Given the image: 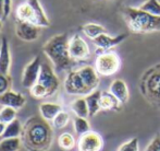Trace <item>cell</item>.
<instances>
[{
    "label": "cell",
    "mask_w": 160,
    "mask_h": 151,
    "mask_svg": "<svg viewBox=\"0 0 160 151\" xmlns=\"http://www.w3.org/2000/svg\"><path fill=\"white\" fill-rule=\"evenodd\" d=\"M78 71L80 73V76L82 77L85 85L87 87V89L89 90L91 93L97 90L100 80H99V76L96 68H94L92 66H84L82 68L78 69Z\"/></svg>",
    "instance_id": "cell-14"
},
{
    "label": "cell",
    "mask_w": 160,
    "mask_h": 151,
    "mask_svg": "<svg viewBox=\"0 0 160 151\" xmlns=\"http://www.w3.org/2000/svg\"><path fill=\"white\" fill-rule=\"evenodd\" d=\"M69 121H70L69 113H67V112H64V111H61L55 118H53V121H51V123H52L53 128H56V129H62V128L67 127Z\"/></svg>",
    "instance_id": "cell-30"
},
{
    "label": "cell",
    "mask_w": 160,
    "mask_h": 151,
    "mask_svg": "<svg viewBox=\"0 0 160 151\" xmlns=\"http://www.w3.org/2000/svg\"><path fill=\"white\" fill-rule=\"evenodd\" d=\"M145 151H160V135H157L150 143L147 146Z\"/></svg>",
    "instance_id": "cell-34"
},
{
    "label": "cell",
    "mask_w": 160,
    "mask_h": 151,
    "mask_svg": "<svg viewBox=\"0 0 160 151\" xmlns=\"http://www.w3.org/2000/svg\"><path fill=\"white\" fill-rule=\"evenodd\" d=\"M102 146L103 141L100 135L91 130L78 139V151H100Z\"/></svg>",
    "instance_id": "cell-12"
},
{
    "label": "cell",
    "mask_w": 160,
    "mask_h": 151,
    "mask_svg": "<svg viewBox=\"0 0 160 151\" xmlns=\"http://www.w3.org/2000/svg\"><path fill=\"white\" fill-rule=\"evenodd\" d=\"M17 111L18 110L13 109V107L1 106V109H0V121L6 124L13 121L14 119H17Z\"/></svg>",
    "instance_id": "cell-29"
},
{
    "label": "cell",
    "mask_w": 160,
    "mask_h": 151,
    "mask_svg": "<svg viewBox=\"0 0 160 151\" xmlns=\"http://www.w3.org/2000/svg\"><path fill=\"white\" fill-rule=\"evenodd\" d=\"M2 13H3V0H0V18L2 19Z\"/></svg>",
    "instance_id": "cell-37"
},
{
    "label": "cell",
    "mask_w": 160,
    "mask_h": 151,
    "mask_svg": "<svg viewBox=\"0 0 160 151\" xmlns=\"http://www.w3.org/2000/svg\"><path fill=\"white\" fill-rule=\"evenodd\" d=\"M12 0H3V13H2V20H6L10 15L12 10Z\"/></svg>",
    "instance_id": "cell-35"
},
{
    "label": "cell",
    "mask_w": 160,
    "mask_h": 151,
    "mask_svg": "<svg viewBox=\"0 0 160 151\" xmlns=\"http://www.w3.org/2000/svg\"><path fill=\"white\" fill-rule=\"evenodd\" d=\"M42 62L40 60V56H36L24 67L21 79V83L24 88L31 89L38 81L40 69H42Z\"/></svg>",
    "instance_id": "cell-8"
},
{
    "label": "cell",
    "mask_w": 160,
    "mask_h": 151,
    "mask_svg": "<svg viewBox=\"0 0 160 151\" xmlns=\"http://www.w3.org/2000/svg\"><path fill=\"white\" fill-rule=\"evenodd\" d=\"M22 132H23V125L17 118L13 121H11V123L7 124L3 138H18V137H22Z\"/></svg>",
    "instance_id": "cell-24"
},
{
    "label": "cell",
    "mask_w": 160,
    "mask_h": 151,
    "mask_svg": "<svg viewBox=\"0 0 160 151\" xmlns=\"http://www.w3.org/2000/svg\"><path fill=\"white\" fill-rule=\"evenodd\" d=\"M141 10L149 13L155 17H160V2L159 0H146L138 7Z\"/></svg>",
    "instance_id": "cell-27"
},
{
    "label": "cell",
    "mask_w": 160,
    "mask_h": 151,
    "mask_svg": "<svg viewBox=\"0 0 160 151\" xmlns=\"http://www.w3.org/2000/svg\"><path fill=\"white\" fill-rule=\"evenodd\" d=\"M37 82L46 88L48 98L57 93L60 87V81L55 71V68L47 62L42 64V69H40L39 78H38Z\"/></svg>",
    "instance_id": "cell-6"
},
{
    "label": "cell",
    "mask_w": 160,
    "mask_h": 151,
    "mask_svg": "<svg viewBox=\"0 0 160 151\" xmlns=\"http://www.w3.org/2000/svg\"><path fill=\"white\" fill-rule=\"evenodd\" d=\"M109 92L121 104H125L130 99L128 84L122 79H114L109 87Z\"/></svg>",
    "instance_id": "cell-15"
},
{
    "label": "cell",
    "mask_w": 160,
    "mask_h": 151,
    "mask_svg": "<svg viewBox=\"0 0 160 151\" xmlns=\"http://www.w3.org/2000/svg\"><path fill=\"white\" fill-rule=\"evenodd\" d=\"M128 36V34H119L117 36H111L108 33H103V34H100L99 36H97L95 40H93V42L97 47V51H100L99 54H102L105 51H110L113 47L118 46L123 40H127Z\"/></svg>",
    "instance_id": "cell-11"
},
{
    "label": "cell",
    "mask_w": 160,
    "mask_h": 151,
    "mask_svg": "<svg viewBox=\"0 0 160 151\" xmlns=\"http://www.w3.org/2000/svg\"><path fill=\"white\" fill-rule=\"evenodd\" d=\"M69 53L73 60L87 59L91 55L88 44L78 34L73 35L69 40Z\"/></svg>",
    "instance_id": "cell-9"
},
{
    "label": "cell",
    "mask_w": 160,
    "mask_h": 151,
    "mask_svg": "<svg viewBox=\"0 0 160 151\" xmlns=\"http://www.w3.org/2000/svg\"><path fill=\"white\" fill-rule=\"evenodd\" d=\"M58 145L63 150H71L75 147V139H74L73 135L70 132H63L59 136Z\"/></svg>",
    "instance_id": "cell-28"
},
{
    "label": "cell",
    "mask_w": 160,
    "mask_h": 151,
    "mask_svg": "<svg viewBox=\"0 0 160 151\" xmlns=\"http://www.w3.org/2000/svg\"><path fill=\"white\" fill-rule=\"evenodd\" d=\"M120 58L116 53L105 51L99 54L95 62V68L98 75L101 76H112L120 68Z\"/></svg>",
    "instance_id": "cell-5"
},
{
    "label": "cell",
    "mask_w": 160,
    "mask_h": 151,
    "mask_svg": "<svg viewBox=\"0 0 160 151\" xmlns=\"http://www.w3.org/2000/svg\"><path fill=\"white\" fill-rule=\"evenodd\" d=\"M82 31L85 35L91 40H95L97 36H99L100 34L103 33H107V30L103 25L98 23H93V22H89L86 23L82 26Z\"/></svg>",
    "instance_id": "cell-22"
},
{
    "label": "cell",
    "mask_w": 160,
    "mask_h": 151,
    "mask_svg": "<svg viewBox=\"0 0 160 151\" xmlns=\"http://www.w3.org/2000/svg\"><path fill=\"white\" fill-rule=\"evenodd\" d=\"M69 40L65 33H60L49 38L42 47L44 54L57 71L67 70L72 64L73 59L69 53Z\"/></svg>",
    "instance_id": "cell-2"
},
{
    "label": "cell",
    "mask_w": 160,
    "mask_h": 151,
    "mask_svg": "<svg viewBox=\"0 0 160 151\" xmlns=\"http://www.w3.org/2000/svg\"><path fill=\"white\" fill-rule=\"evenodd\" d=\"M62 111V106L58 103L44 102L39 105V114L45 121H52L53 118Z\"/></svg>",
    "instance_id": "cell-18"
},
{
    "label": "cell",
    "mask_w": 160,
    "mask_h": 151,
    "mask_svg": "<svg viewBox=\"0 0 160 151\" xmlns=\"http://www.w3.org/2000/svg\"><path fill=\"white\" fill-rule=\"evenodd\" d=\"M28 1L30 2L31 6L34 9V13H35V25L39 26L42 29L50 26V20L47 17L46 12H45L39 0H28Z\"/></svg>",
    "instance_id": "cell-17"
},
{
    "label": "cell",
    "mask_w": 160,
    "mask_h": 151,
    "mask_svg": "<svg viewBox=\"0 0 160 151\" xmlns=\"http://www.w3.org/2000/svg\"><path fill=\"white\" fill-rule=\"evenodd\" d=\"M25 103L26 98L21 92L9 90L3 94H0V105L1 106H9L15 110H20L25 105Z\"/></svg>",
    "instance_id": "cell-13"
},
{
    "label": "cell",
    "mask_w": 160,
    "mask_h": 151,
    "mask_svg": "<svg viewBox=\"0 0 160 151\" xmlns=\"http://www.w3.org/2000/svg\"><path fill=\"white\" fill-rule=\"evenodd\" d=\"M11 87H12V79L10 75L0 73V94H3L4 92L11 90Z\"/></svg>",
    "instance_id": "cell-32"
},
{
    "label": "cell",
    "mask_w": 160,
    "mask_h": 151,
    "mask_svg": "<svg viewBox=\"0 0 160 151\" xmlns=\"http://www.w3.org/2000/svg\"><path fill=\"white\" fill-rule=\"evenodd\" d=\"M6 128H7V124L0 121V137H3L4 132H6Z\"/></svg>",
    "instance_id": "cell-36"
},
{
    "label": "cell",
    "mask_w": 160,
    "mask_h": 151,
    "mask_svg": "<svg viewBox=\"0 0 160 151\" xmlns=\"http://www.w3.org/2000/svg\"><path fill=\"white\" fill-rule=\"evenodd\" d=\"M15 15H17V20L24 21V22H30V23L35 24L34 9L28 1H25L18 6L17 10H15Z\"/></svg>",
    "instance_id": "cell-19"
},
{
    "label": "cell",
    "mask_w": 160,
    "mask_h": 151,
    "mask_svg": "<svg viewBox=\"0 0 160 151\" xmlns=\"http://www.w3.org/2000/svg\"><path fill=\"white\" fill-rule=\"evenodd\" d=\"M70 107H71L72 112L75 114V116L84 117V118H87L89 116L88 105H87L85 96H78V99L72 101Z\"/></svg>",
    "instance_id": "cell-20"
},
{
    "label": "cell",
    "mask_w": 160,
    "mask_h": 151,
    "mask_svg": "<svg viewBox=\"0 0 160 151\" xmlns=\"http://www.w3.org/2000/svg\"><path fill=\"white\" fill-rule=\"evenodd\" d=\"M73 127L76 134L82 136V135L86 134L91 130V124L87 121V118L75 116L73 119Z\"/></svg>",
    "instance_id": "cell-26"
},
{
    "label": "cell",
    "mask_w": 160,
    "mask_h": 151,
    "mask_svg": "<svg viewBox=\"0 0 160 151\" xmlns=\"http://www.w3.org/2000/svg\"><path fill=\"white\" fill-rule=\"evenodd\" d=\"M0 109H1V105H0Z\"/></svg>",
    "instance_id": "cell-39"
},
{
    "label": "cell",
    "mask_w": 160,
    "mask_h": 151,
    "mask_svg": "<svg viewBox=\"0 0 160 151\" xmlns=\"http://www.w3.org/2000/svg\"><path fill=\"white\" fill-rule=\"evenodd\" d=\"M121 103L112 95L110 92H102L100 98V107L105 111H110V110L119 109Z\"/></svg>",
    "instance_id": "cell-23"
},
{
    "label": "cell",
    "mask_w": 160,
    "mask_h": 151,
    "mask_svg": "<svg viewBox=\"0 0 160 151\" xmlns=\"http://www.w3.org/2000/svg\"><path fill=\"white\" fill-rule=\"evenodd\" d=\"M2 26H3V20L0 18V31L2 30Z\"/></svg>",
    "instance_id": "cell-38"
},
{
    "label": "cell",
    "mask_w": 160,
    "mask_h": 151,
    "mask_svg": "<svg viewBox=\"0 0 160 151\" xmlns=\"http://www.w3.org/2000/svg\"><path fill=\"white\" fill-rule=\"evenodd\" d=\"M11 68V51L9 40L6 36L0 40V73L10 75Z\"/></svg>",
    "instance_id": "cell-16"
},
{
    "label": "cell",
    "mask_w": 160,
    "mask_h": 151,
    "mask_svg": "<svg viewBox=\"0 0 160 151\" xmlns=\"http://www.w3.org/2000/svg\"><path fill=\"white\" fill-rule=\"evenodd\" d=\"M64 90L70 95L86 96L91 93L78 70H71L67 75L64 80Z\"/></svg>",
    "instance_id": "cell-7"
},
{
    "label": "cell",
    "mask_w": 160,
    "mask_h": 151,
    "mask_svg": "<svg viewBox=\"0 0 160 151\" xmlns=\"http://www.w3.org/2000/svg\"><path fill=\"white\" fill-rule=\"evenodd\" d=\"M42 28L30 22H24L17 20L15 23V34L20 40L24 42H34L40 35Z\"/></svg>",
    "instance_id": "cell-10"
},
{
    "label": "cell",
    "mask_w": 160,
    "mask_h": 151,
    "mask_svg": "<svg viewBox=\"0 0 160 151\" xmlns=\"http://www.w3.org/2000/svg\"><path fill=\"white\" fill-rule=\"evenodd\" d=\"M22 138H3L0 140V151H19L21 149Z\"/></svg>",
    "instance_id": "cell-25"
},
{
    "label": "cell",
    "mask_w": 160,
    "mask_h": 151,
    "mask_svg": "<svg viewBox=\"0 0 160 151\" xmlns=\"http://www.w3.org/2000/svg\"><path fill=\"white\" fill-rule=\"evenodd\" d=\"M101 93H102V92H101L100 90H95V91H93L92 93L87 94V95L85 96L87 105H88L89 116H95L96 114H98L99 111H101V107H100Z\"/></svg>",
    "instance_id": "cell-21"
},
{
    "label": "cell",
    "mask_w": 160,
    "mask_h": 151,
    "mask_svg": "<svg viewBox=\"0 0 160 151\" xmlns=\"http://www.w3.org/2000/svg\"><path fill=\"white\" fill-rule=\"evenodd\" d=\"M123 19L128 29L134 33H150L160 31V17H155L139 8L125 7Z\"/></svg>",
    "instance_id": "cell-3"
},
{
    "label": "cell",
    "mask_w": 160,
    "mask_h": 151,
    "mask_svg": "<svg viewBox=\"0 0 160 151\" xmlns=\"http://www.w3.org/2000/svg\"><path fill=\"white\" fill-rule=\"evenodd\" d=\"M22 143L30 151H48L53 139L52 125L42 116H32L23 125Z\"/></svg>",
    "instance_id": "cell-1"
},
{
    "label": "cell",
    "mask_w": 160,
    "mask_h": 151,
    "mask_svg": "<svg viewBox=\"0 0 160 151\" xmlns=\"http://www.w3.org/2000/svg\"><path fill=\"white\" fill-rule=\"evenodd\" d=\"M142 90L152 102L160 104V65L146 73L142 81Z\"/></svg>",
    "instance_id": "cell-4"
},
{
    "label": "cell",
    "mask_w": 160,
    "mask_h": 151,
    "mask_svg": "<svg viewBox=\"0 0 160 151\" xmlns=\"http://www.w3.org/2000/svg\"><path fill=\"white\" fill-rule=\"evenodd\" d=\"M118 151H139V145H138V139L132 138L127 143H124Z\"/></svg>",
    "instance_id": "cell-33"
},
{
    "label": "cell",
    "mask_w": 160,
    "mask_h": 151,
    "mask_svg": "<svg viewBox=\"0 0 160 151\" xmlns=\"http://www.w3.org/2000/svg\"><path fill=\"white\" fill-rule=\"evenodd\" d=\"M30 93L33 98L35 99H45L48 98V93H47V90L44 85H42L40 83L36 82L30 89Z\"/></svg>",
    "instance_id": "cell-31"
}]
</instances>
